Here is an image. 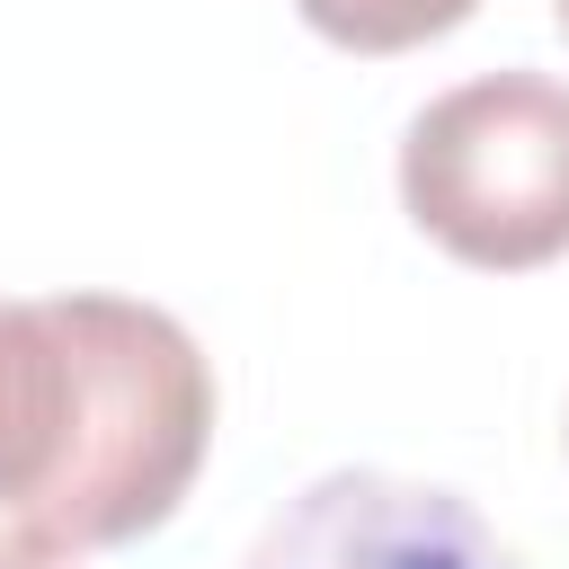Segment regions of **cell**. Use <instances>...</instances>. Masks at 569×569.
I'll return each instance as SVG.
<instances>
[{
    "label": "cell",
    "mask_w": 569,
    "mask_h": 569,
    "mask_svg": "<svg viewBox=\"0 0 569 569\" xmlns=\"http://www.w3.org/2000/svg\"><path fill=\"white\" fill-rule=\"evenodd\" d=\"M53 400L44 462L9 525L36 551L89 560L142 542L178 516L213 445V365L204 347L133 293H44Z\"/></svg>",
    "instance_id": "6da1fadb"
},
{
    "label": "cell",
    "mask_w": 569,
    "mask_h": 569,
    "mask_svg": "<svg viewBox=\"0 0 569 569\" xmlns=\"http://www.w3.org/2000/svg\"><path fill=\"white\" fill-rule=\"evenodd\" d=\"M240 569H525L462 489L409 471H329L293 489Z\"/></svg>",
    "instance_id": "3957f363"
},
{
    "label": "cell",
    "mask_w": 569,
    "mask_h": 569,
    "mask_svg": "<svg viewBox=\"0 0 569 569\" xmlns=\"http://www.w3.org/2000/svg\"><path fill=\"white\" fill-rule=\"evenodd\" d=\"M409 222L480 276H533L569 258V80L489 71L427 98L400 133Z\"/></svg>",
    "instance_id": "7a4b0ae2"
},
{
    "label": "cell",
    "mask_w": 569,
    "mask_h": 569,
    "mask_svg": "<svg viewBox=\"0 0 569 569\" xmlns=\"http://www.w3.org/2000/svg\"><path fill=\"white\" fill-rule=\"evenodd\" d=\"M44 400H53L44 302H0V516L27 498V480L44 462Z\"/></svg>",
    "instance_id": "277c9868"
},
{
    "label": "cell",
    "mask_w": 569,
    "mask_h": 569,
    "mask_svg": "<svg viewBox=\"0 0 569 569\" xmlns=\"http://www.w3.org/2000/svg\"><path fill=\"white\" fill-rule=\"evenodd\" d=\"M293 9L338 53H418V44L453 36L480 0H293Z\"/></svg>",
    "instance_id": "5b68a950"
},
{
    "label": "cell",
    "mask_w": 569,
    "mask_h": 569,
    "mask_svg": "<svg viewBox=\"0 0 569 569\" xmlns=\"http://www.w3.org/2000/svg\"><path fill=\"white\" fill-rule=\"evenodd\" d=\"M551 9H560V36H569V0H551Z\"/></svg>",
    "instance_id": "52a82bcc"
},
{
    "label": "cell",
    "mask_w": 569,
    "mask_h": 569,
    "mask_svg": "<svg viewBox=\"0 0 569 569\" xmlns=\"http://www.w3.org/2000/svg\"><path fill=\"white\" fill-rule=\"evenodd\" d=\"M0 569H71V560H62V551H36V542L18 533V542H0Z\"/></svg>",
    "instance_id": "8992f818"
}]
</instances>
